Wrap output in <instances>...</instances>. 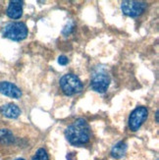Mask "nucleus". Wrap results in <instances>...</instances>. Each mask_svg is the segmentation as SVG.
Returning a JSON list of instances; mask_svg holds the SVG:
<instances>
[{"instance_id": "1", "label": "nucleus", "mask_w": 159, "mask_h": 160, "mask_svg": "<svg viewBox=\"0 0 159 160\" xmlns=\"http://www.w3.org/2000/svg\"><path fill=\"white\" fill-rule=\"evenodd\" d=\"M65 137L72 145L81 147L87 143L91 140L92 130L86 120L78 119L66 128Z\"/></svg>"}, {"instance_id": "2", "label": "nucleus", "mask_w": 159, "mask_h": 160, "mask_svg": "<svg viewBox=\"0 0 159 160\" xmlns=\"http://www.w3.org/2000/svg\"><path fill=\"white\" fill-rule=\"evenodd\" d=\"M59 85L62 92L66 95H74L80 93L84 88L82 81L79 79L78 76L74 74L64 75L59 81Z\"/></svg>"}, {"instance_id": "3", "label": "nucleus", "mask_w": 159, "mask_h": 160, "mask_svg": "<svg viewBox=\"0 0 159 160\" xmlns=\"http://www.w3.org/2000/svg\"><path fill=\"white\" fill-rule=\"evenodd\" d=\"M27 28L22 22H14L6 25L3 29V37L14 41L24 40L27 36Z\"/></svg>"}, {"instance_id": "4", "label": "nucleus", "mask_w": 159, "mask_h": 160, "mask_svg": "<svg viewBox=\"0 0 159 160\" xmlns=\"http://www.w3.org/2000/svg\"><path fill=\"white\" fill-rule=\"evenodd\" d=\"M148 116V110L147 107H137L136 108L129 117V128L131 131L137 132L142 127V125L146 122Z\"/></svg>"}, {"instance_id": "5", "label": "nucleus", "mask_w": 159, "mask_h": 160, "mask_svg": "<svg viewBox=\"0 0 159 160\" xmlns=\"http://www.w3.org/2000/svg\"><path fill=\"white\" fill-rule=\"evenodd\" d=\"M147 8V4L141 1H134V0H128L123 1L121 4V10L125 15L129 17H139L144 12Z\"/></svg>"}, {"instance_id": "6", "label": "nucleus", "mask_w": 159, "mask_h": 160, "mask_svg": "<svg viewBox=\"0 0 159 160\" xmlns=\"http://www.w3.org/2000/svg\"><path fill=\"white\" fill-rule=\"evenodd\" d=\"M110 82H111V80H110L108 74L104 72H99L93 75L91 82V86L94 92L104 93L110 86Z\"/></svg>"}, {"instance_id": "7", "label": "nucleus", "mask_w": 159, "mask_h": 160, "mask_svg": "<svg viewBox=\"0 0 159 160\" xmlns=\"http://www.w3.org/2000/svg\"><path fill=\"white\" fill-rule=\"evenodd\" d=\"M0 93L11 98L19 99L22 96V90L10 82H0Z\"/></svg>"}, {"instance_id": "8", "label": "nucleus", "mask_w": 159, "mask_h": 160, "mask_svg": "<svg viewBox=\"0 0 159 160\" xmlns=\"http://www.w3.org/2000/svg\"><path fill=\"white\" fill-rule=\"evenodd\" d=\"M23 15V1L20 0H13L10 1L8 8H7V16L10 19L17 20Z\"/></svg>"}, {"instance_id": "9", "label": "nucleus", "mask_w": 159, "mask_h": 160, "mask_svg": "<svg viewBox=\"0 0 159 160\" xmlns=\"http://www.w3.org/2000/svg\"><path fill=\"white\" fill-rule=\"evenodd\" d=\"M0 113L9 119H16L21 115V109L14 103H7L0 107Z\"/></svg>"}, {"instance_id": "10", "label": "nucleus", "mask_w": 159, "mask_h": 160, "mask_svg": "<svg viewBox=\"0 0 159 160\" xmlns=\"http://www.w3.org/2000/svg\"><path fill=\"white\" fill-rule=\"evenodd\" d=\"M126 151H127V144L124 142H120L113 147L111 150V155L116 159H120L126 154Z\"/></svg>"}, {"instance_id": "11", "label": "nucleus", "mask_w": 159, "mask_h": 160, "mask_svg": "<svg viewBox=\"0 0 159 160\" xmlns=\"http://www.w3.org/2000/svg\"><path fill=\"white\" fill-rule=\"evenodd\" d=\"M14 141V137L12 133L8 130H2L1 131V135H0V142L3 143H11Z\"/></svg>"}, {"instance_id": "12", "label": "nucleus", "mask_w": 159, "mask_h": 160, "mask_svg": "<svg viewBox=\"0 0 159 160\" xmlns=\"http://www.w3.org/2000/svg\"><path fill=\"white\" fill-rule=\"evenodd\" d=\"M34 157L37 158V160H49V158H48V155L46 153V151L43 148L37 149Z\"/></svg>"}, {"instance_id": "13", "label": "nucleus", "mask_w": 159, "mask_h": 160, "mask_svg": "<svg viewBox=\"0 0 159 160\" xmlns=\"http://www.w3.org/2000/svg\"><path fill=\"white\" fill-rule=\"evenodd\" d=\"M58 63L62 66H65L69 63V59H68V57L64 56V55H61V56H59V58H58Z\"/></svg>"}, {"instance_id": "14", "label": "nucleus", "mask_w": 159, "mask_h": 160, "mask_svg": "<svg viewBox=\"0 0 159 160\" xmlns=\"http://www.w3.org/2000/svg\"><path fill=\"white\" fill-rule=\"evenodd\" d=\"M73 27H74V25H73V24L67 25V26L65 27L64 31H63V33H64V34H69V33H70V32H72V30H73Z\"/></svg>"}, {"instance_id": "15", "label": "nucleus", "mask_w": 159, "mask_h": 160, "mask_svg": "<svg viewBox=\"0 0 159 160\" xmlns=\"http://www.w3.org/2000/svg\"><path fill=\"white\" fill-rule=\"evenodd\" d=\"M158 114H159V112H158V111H156V113H155V118H156V122H159V119H158Z\"/></svg>"}, {"instance_id": "16", "label": "nucleus", "mask_w": 159, "mask_h": 160, "mask_svg": "<svg viewBox=\"0 0 159 160\" xmlns=\"http://www.w3.org/2000/svg\"><path fill=\"white\" fill-rule=\"evenodd\" d=\"M16 160H25L24 158H18V159H16Z\"/></svg>"}, {"instance_id": "17", "label": "nucleus", "mask_w": 159, "mask_h": 160, "mask_svg": "<svg viewBox=\"0 0 159 160\" xmlns=\"http://www.w3.org/2000/svg\"><path fill=\"white\" fill-rule=\"evenodd\" d=\"M32 160H37V158H36V157H34V156H33V157H32Z\"/></svg>"}]
</instances>
